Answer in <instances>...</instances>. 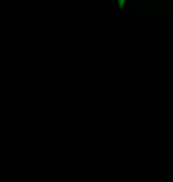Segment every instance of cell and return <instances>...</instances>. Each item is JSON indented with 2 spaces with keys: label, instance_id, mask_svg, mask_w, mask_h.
<instances>
[{
  "label": "cell",
  "instance_id": "obj_1",
  "mask_svg": "<svg viewBox=\"0 0 173 182\" xmlns=\"http://www.w3.org/2000/svg\"><path fill=\"white\" fill-rule=\"evenodd\" d=\"M132 0H123L118 7H125ZM134 7H138V11L142 15H156V13H173V0H136Z\"/></svg>",
  "mask_w": 173,
  "mask_h": 182
}]
</instances>
